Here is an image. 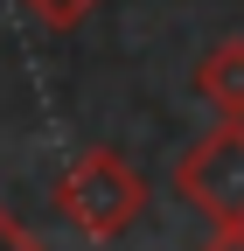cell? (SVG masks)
Listing matches in <instances>:
<instances>
[{
	"mask_svg": "<svg viewBox=\"0 0 244 251\" xmlns=\"http://www.w3.org/2000/svg\"><path fill=\"white\" fill-rule=\"evenodd\" d=\"M49 202H56V216H63L77 237L112 244V237H126L133 216L146 209V181H140V168L119 147H84L77 161L56 175Z\"/></svg>",
	"mask_w": 244,
	"mask_h": 251,
	"instance_id": "1",
	"label": "cell"
},
{
	"mask_svg": "<svg viewBox=\"0 0 244 251\" xmlns=\"http://www.w3.org/2000/svg\"><path fill=\"white\" fill-rule=\"evenodd\" d=\"M174 196L202 224H244V119H217L174 161Z\"/></svg>",
	"mask_w": 244,
	"mask_h": 251,
	"instance_id": "2",
	"label": "cell"
},
{
	"mask_svg": "<svg viewBox=\"0 0 244 251\" xmlns=\"http://www.w3.org/2000/svg\"><path fill=\"white\" fill-rule=\"evenodd\" d=\"M189 84H195V98L217 105V119H244V35H223L217 49H202Z\"/></svg>",
	"mask_w": 244,
	"mask_h": 251,
	"instance_id": "3",
	"label": "cell"
},
{
	"mask_svg": "<svg viewBox=\"0 0 244 251\" xmlns=\"http://www.w3.org/2000/svg\"><path fill=\"white\" fill-rule=\"evenodd\" d=\"M21 7H28V14H35L42 28H56V35H70V28H84L91 14H98V7H105V0H21Z\"/></svg>",
	"mask_w": 244,
	"mask_h": 251,
	"instance_id": "4",
	"label": "cell"
},
{
	"mask_svg": "<svg viewBox=\"0 0 244 251\" xmlns=\"http://www.w3.org/2000/svg\"><path fill=\"white\" fill-rule=\"evenodd\" d=\"M0 251H49V244H42L35 230H28V224H21V216H14L7 202H0Z\"/></svg>",
	"mask_w": 244,
	"mask_h": 251,
	"instance_id": "5",
	"label": "cell"
},
{
	"mask_svg": "<svg viewBox=\"0 0 244 251\" xmlns=\"http://www.w3.org/2000/svg\"><path fill=\"white\" fill-rule=\"evenodd\" d=\"M195 251H244V224H209V237H195Z\"/></svg>",
	"mask_w": 244,
	"mask_h": 251,
	"instance_id": "6",
	"label": "cell"
}]
</instances>
